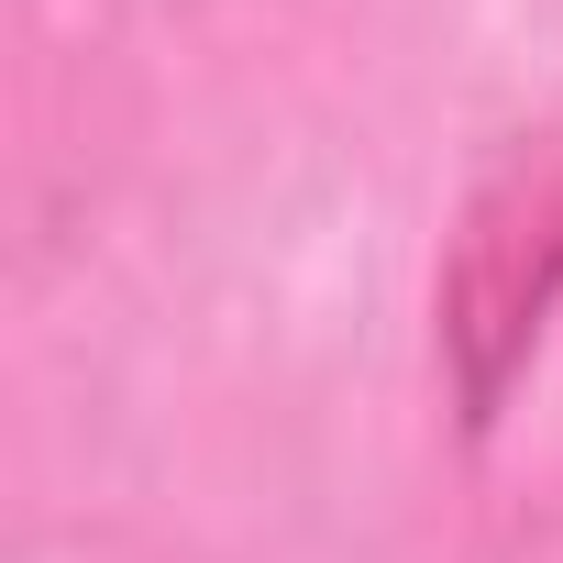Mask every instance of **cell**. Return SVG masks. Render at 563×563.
I'll use <instances>...</instances> for the list:
<instances>
[{"label":"cell","mask_w":563,"mask_h":563,"mask_svg":"<svg viewBox=\"0 0 563 563\" xmlns=\"http://www.w3.org/2000/svg\"><path fill=\"white\" fill-rule=\"evenodd\" d=\"M552 299H563V133L508 144L442 254V365H453V398L475 431L497 420L508 376L530 365Z\"/></svg>","instance_id":"cell-1"}]
</instances>
